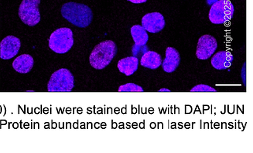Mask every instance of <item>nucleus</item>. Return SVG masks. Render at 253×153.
Returning a JSON list of instances; mask_svg holds the SVG:
<instances>
[{
    "label": "nucleus",
    "instance_id": "1",
    "mask_svg": "<svg viewBox=\"0 0 253 153\" xmlns=\"http://www.w3.org/2000/svg\"><path fill=\"white\" fill-rule=\"evenodd\" d=\"M61 13L65 20L80 28L88 27L93 20L92 10L84 4L76 2L64 4Z\"/></svg>",
    "mask_w": 253,
    "mask_h": 153
},
{
    "label": "nucleus",
    "instance_id": "2",
    "mask_svg": "<svg viewBox=\"0 0 253 153\" xmlns=\"http://www.w3.org/2000/svg\"><path fill=\"white\" fill-rule=\"evenodd\" d=\"M117 46L112 40H105L95 46L90 55V64L97 70H102L112 62L117 54Z\"/></svg>",
    "mask_w": 253,
    "mask_h": 153
},
{
    "label": "nucleus",
    "instance_id": "3",
    "mask_svg": "<svg viewBox=\"0 0 253 153\" xmlns=\"http://www.w3.org/2000/svg\"><path fill=\"white\" fill-rule=\"evenodd\" d=\"M74 45L73 32L68 27H62L52 33L49 39L50 50L57 54H66Z\"/></svg>",
    "mask_w": 253,
    "mask_h": 153
},
{
    "label": "nucleus",
    "instance_id": "4",
    "mask_svg": "<svg viewBox=\"0 0 253 153\" xmlns=\"http://www.w3.org/2000/svg\"><path fill=\"white\" fill-rule=\"evenodd\" d=\"M75 87L73 75L67 68H61L50 76L47 91L49 92H71Z\"/></svg>",
    "mask_w": 253,
    "mask_h": 153
},
{
    "label": "nucleus",
    "instance_id": "5",
    "mask_svg": "<svg viewBox=\"0 0 253 153\" xmlns=\"http://www.w3.org/2000/svg\"><path fill=\"white\" fill-rule=\"evenodd\" d=\"M235 13L233 4L228 0H219L209 10V19L214 24H224L231 20Z\"/></svg>",
    "mask_w": 253,
    "mask_h": 153
},
{
    "label": "nucleus",
    "instance_id": "6",
    "mask_svg": "<svg viewBox=\"0 0 253 153\" xmlns=\"http://www.w3.org/2000/svg\"><path fill=\"white\" fill-rule=\"evenodd\" d=\"M41 0H23L19 8V16L26 25L34 27L41 21Z\"/></svg>",
    "mask_w": 253,
    "mask_h": 153
},
{
    "label": "nucleus",
    "instance_id": "7",
    "mask_svg": "<svg viewBox=\"0 0 253 153\" xmlns=\"http://www.w3.org/2000/svg\"><path fill=\"white\" fill-rule=\"evenodd\" d=\"M217 49V39L214 37L205 34L198 39L196 56L199 60H208L214 55Z\"/></svg>",
    "mask_w": 253,
    "mask_h": 153
},
{
    "label": "nucleus",
    "instance_id": "8",
    "mask_svg": "<svg viewBox=\"0 0 253 153\" xmlns=\"http://www.w3.org/2000/svg\"><path fill=\"white\" fill-rule=\"evenodd\" d=\"M21 47L20 39L13 35H9L2 39L0 43V58L10 60L18 54Z\"/></svg>",
    "mask_w": 253,
    "mask_h": 153
},
{
    "label": "nucleus",
    "instance_id": "9",
    "mask_svg": "<svg viewBox=\"0 0 253 153\" xmlns=\"http://www.w3.org/2000/svg\"><path fill=\"white\" fill-rule=\"evenodd\" d=\"M165 20L164 16L160 13H150L145 15L142 19V27L153 34L160 32L165 27Z\"/></svg>",
    "mask_w": 253,
    "mask_h": 153
},
{
    "label": "nucleus",
    "instance_id": "10",
    "mask_svg": "<svg viewBox=\"0 0 253 153\" xmlns=\"http://www.w3.org/2000/svg\"><path fill=\"white\" fill-rule=\"evenodd\" d=\"M180 64V53L173 47H168L165 52V59L162 61V68L167 73L175 72Z\"/></svg>",
    "mask_w": 253,
    "mask_h": 153
},
{
    "label": "nucleus",
    "instance_id": "11",
    "mask_svg": "<svg viewBox=\"0 0 253 153\" xmlns=\"http://www.w3.org/2000/svg\"><path fill=\"white\" fill-rule=\"evenodd\" d=\"M131 34L135 42V46L132 48L133 56H136L139 53V49L146 46L149 40V35L146 30L140 25H134L131 28Z\"/></svg>",
    "mask_w": 253,
    "mask_h": 153
},
{
    "label": "nucleus",
    "instance_id": "12",
    "mask_svg": "<svg viewBox=\"0 0 253 153\" xmlns=\"http://www.w3.org/2000/svg\"><path fill=\"white\" fill-rule=\"evenodd\" d=\"M234 57L229 51L217 52L211 58V64L215 69L225 70L232 65Z\"/></svg>",
    "mask_w": 253,
    "mask_h": 153
},
{
    "label": "nucleus",
    "instance_id": "13",
    "mask_svg": "<svg viewBox=\"0 0 253 153\" xmlns=\"http://www.w3.org/2000/svg\"><path fill=\"white\" fill-rule=\"evenodd\" d=\"M138 67H139V59L136 56L121 59L117 64L119 71L126 76L133 75L137 71Z\"/></svg>",
    "mask_w": 253,
    "mask_h": 153
},
{
    "label": "nucleus",
    "instance_id": "14",
    "mask_svg": "<svg viewBox=\"0 0 253 153\" xmlns=\"http://www.w3.org/2000/svg\"><path fill=\"white\" fill-rule=\"evenodd\" d=\"M34 64L32 56L30 54H23L15 59L13 63V68L18 73L27 74L32 70Z\"/></svg>",
    "mask_w": 253,
    "mask_h": 153
},
{
    "label": "nucleus",
    "instance_id": "15",
    "mask_svg": "<svg viewBox=\"0 0 253 153\" xmlns=\"http://www.w3.org/2000/svg\"><path fill=\"white\" fill-rule=\"evenodd\" d=\"M162 64V58L160 54L154 51H146L141 58L140 64L144 68L156 70Z\"/></svg>",
    "mask_w": 253,
    "mask_h": 153
},
{
    "label": "nucleus",
    "instance_id": "16",
    "mask_svg": "<svg viewBox=\"0 0 253 153\" xmlns=\"http://www.w3.org/2000/svg\"><path fill=\"white\" fill-rule=\"evenodd\" d=\"M118 91L120 92H143V87H140L139 85L135 84H123L119 87Z\"/></svg>",
    "mask_w": 253,
    "mask_h": 153
},
{
    "label": "nucleus",
    "instance_id": "17",
    "mask_svg": "<svg viewBox=\"0 0 253 153\" xmlns=\"http://www.w3.org/2000/svg\"><path fill=\"white\" fill-rule=\"evenodd\" d=\"M191 92L196 91V92H216L217 90L214 89L213 87L205 84H199V85L195 86L191 90Z\"/></svg>",
    "mask_w": 253,
    "mask_h": 153
},
{
    "label": "nucleus",
    "instance_id": "18",
    "mask_svg": "<svg viewBox=\"0 0 253 153\" xmlns=\"http://www.w3.org/2000/svg\"><path fill=\"white\" fill-rule=\"evenodd\" d=\"M128 1L134 4H142L145 3L147 0H128Z\"/></svg>",
    "mask_w": 253,
    "mask_h": 153
},
{
    "label": "nucleus",
    "instance_id": "19",
    "mask_svg": "<svg viewBox=\"0 0 253 153\" xmlns=\"http://www.w3.org/2000/svg\"><path fill=\"white\" fill-rule=\"evenodd\" d=\"M217 1H219V0H206V2H207L209 5H212L213 4L215 3Z\"/></svg>",
    "mask_w": 253,
    "mask_h": 153
},
{
    "label": "nucleus",
    "instance_id": "20",
    "mask_svg": "<svg viewBox=\"0 0 253 153\" xmlns=\"http://www.w3.org/2000/svg\"><path fill=\"white\" fill-rule=\"evenodd\" d=\"M159 91H170L168 89H161Z\"/></svg>",
    "mask_w": 253,
    "mask_h": 153
}]
</instances>
